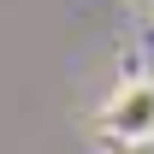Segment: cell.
<instances>
[{
	"label": "cell",
	"instance_id": "1",
	"mask_svg": "<svg viewBox=\"0 0 154 154\" xmlns=\"http://www.w3.org/2000/svg\"><path fill=\"white\" fill-rule=\"evenodd\" d=\"M101 131L113 136V142H148L154 136V77L119 83L113 101L101 107Z\"/></svg>",
	"mask_w": 154,
	"mask_h": 154
}]
</instances>
